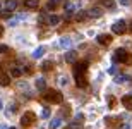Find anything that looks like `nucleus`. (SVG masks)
<instances>
[{"instance_id":"obj_27","label":"nucleus","mask_w":132,"mask_h":129,"mask_svg":"<svg viewBox=\"0 0 132 129\" xmlns=\"http://www.w3.org/2000/svg\"><path fill=\"white\" fill-rule=\"evenodd\" d=\"M38 22H39V24H45V22H46V16H45V14H39L38 16Z\"/></svg>"},{"instance_id":"obj_38","label":"nucleus","mask_w":132,"mask_h":129,"mask_svg":"<svg viewBox=\"0 0 132 129\" xmlns=\"http://www.w3.org/2000/svg\"><path fill=\"white\" fill-rule=\"evenodd\" d=\"M0 109H4V105H2V100H0Z\"/></svg>"},{"instance_id":"obj_17","label":"nucleus","mask_w":132,"mask_h":129,"mask_svg":"<svg viewBox=\"0 0 132 129\" xmlns=\"http://www.w3.org/2000/svg\"><path fill=\"white\" fill-rule=\"evenodd\" d=\"M43 54H45V47H38V48L33 52V57L34 59H39V57H43Z\"/></svg>"},{"instance_id":"obj_1","label":"nucleus","mask_w":132,"mask_h":129,"mask_svg":"<svg viewBox=\"0 0 132 129\" xmlns=\"http://www.w3.org/2000/svg\"><path fill=\"white\" fill-rule=\"evenodd\" d=\"M74 78H76V85L84 88V86L88 85V81H86V71H88V64L86 62H81L79 64L77 60L74 62Z\"/></svg>"},{"instance_id":"obj_12","label":"nucleus","mask_w":132,"mask_h":129,"mask_svg":"<svg viewBox=\"0 0 132 129\" xmlns=\"http://www.w3.org/2000/svg\"><path fill=\"white\" fill-rule=\"evenodd\" d=\"M0 85L2 86H9L10 85V76L5 72H0Z\"/></svg>"},{"instance_id":"obj_18","label":"nucleus","mask_w":132,"mask_h":129,"mask_svg":"<svg viewBox=\"0 0 132 129\" xmlns=\"http://www.w3.org/2000/svg\"><path fill=\"white\" fill-rule=\"evenodd\" d=\"M70 43H72V40H70L69 36H62V38H60V45H62L64 48H67V47H70Z\"/></svg>"},{"instance_id":"obj_29","label":"nucleus","mask_w":132,"mask_h":129,"mask_svg":"<svg viewBox=\"0 0 132 129\" xmlns=\"http://www.w3.org/2000/svg\"><path fill=\"white\" fill-rule=\"evenodd\" d=\"M9 52V47L7 45H0V54H7Z\"/></svg>"},{"instance_id":"obj_21","label":"nucleus","mask_w":132,"mask_h":129,"mask_svg":"<svg viewBox=\"0 0 132 129\" xmlns=\"http://www.w3.org/2000/svg\"><path fill=\"white\" fill-rule=\"evenodd\" d=\"M60 124H62V119H60V117H57V119H53L52 122H50V129H57V127H60Z\"/></svg>"},{"instance_id":"obj_33","label":"nucleus","mask_w":132,"mask_h":129,"mask_svg":"<svg viewBox=\"0 0 132 129\" xmlns=\"http://www.w3.org/2000/svg\"><path fill=\"white\" fill-rule=\"evenodd\" d=\"M108 72H110V74H115V72H117V67H115V65H112V67L108 69Z\"/></svg>"},{"instance_id":"obj_26","label":"nucleus","mask_w":132,"mask_h":129,"mask_svg":"<svg viewBox=\"0 0 132 129\" xmlns=\"http://www.w3.org/2000/svg\"><path fill=\"white\" fill-rule=\"evenodd\" d=\"M9 107H10V109H9V110H7V112H5V115H10V114H14L15 110H17V107H15V105H14V103H12V105H9Z\"/></svg>"},{"instance_id":"obj_22","label":"nucleus","mask_w":132,"mask_h":129,"mask_svg":"<svg viewBox=\"0 0 132 129\" xmlns=\"http://www.w3.org/2000/svg\"><path fill=\"white\" fill-rule=\"evenodd\" d=\"M0 17H2V19H10V17H12V10H0Z\"/></svg>"},{"instance_id":"obj_16","label":"nucleus","mask_w":132,"mask_h":129,"mask_svg":"<svg viewBox=\"0 0 132 129\" xmlns=\"http://www.w3.org/2000/svg\"><path fill=\"white\" fill-rule=\"evenodd\" d=\"M81 126H82V124H81V120H77V119H76L74 122H70V124H67V126H65V129H81Z\"/></svg>"},{"instance_id":"obj_9","label":"nucleus","mask_w":132,"mask_h":129,"mask_svg":"<svg viewBox=\"0 0 132 129\" xmlns=\"http://www.w3.org/2000/svg\"><path fill=\"white\" fill-rule=\"evenodd\" d=\"M76 9H77V7H76L72 2H65V17H70V16L76 12Z\"/></svg>"},{"instance_id":"obj_11","label":"nucleus","mask_w":132,"mask_h":129,"mask_svg":"<svg viewBox=\"0 0 132 129\" xmlns=\"http://www.w3.org/2000/svg\"><path fill=\"white\" fill-rule=\"evenodd\" d=\"M98 43H100V45H110V43H112V36L103 33V35L98 36Z\"/></svg>"},{"instance_id":"obj_28","label":"nucleus","mask_w":132,"mask_h":129,"mask_svg":"<svg viewBox=\"0 0 132 129\" xmlns=\"http://www.w3.org/2000/svg\"><path fill=\"white\" fill-rule=\"evenodd\" d=\"M55 7H57V4H55V2H52V0H50L48 4H46V10H50V9L53 10V9H55Z\"/></svg>"},{"instance_id":"obj_37","label":"nucleus","mask_w":132,"mask_h":129,"mask_svg":"<svg viewBox=\"0 0 132 129\" xmlns=\"http://www.w3.org/2000/svg\"><path fill=\"white\" fill-rule=\"evenodd\" d=\"M122 129H130V127H129V124H125V126H122Z\"/></svg>"},{"instance_id":"obj_20","label":"nucleus","mask_w":132,"mask_h":129,"mask_svg":"<svg viewBox=\"0 0 132 129\" xmlns=\"http://www.w3.org/2000/svg\"><path fill=\"white\" fill-rule=\"evenodd\" d=\"M101 4H103V7H106V9H110V10L115 9V2H113V0H101Z\"/></svg>"},{"instance_id":"obj_30","label":"nucleus","mask_w":132,"mask_h":129,"mask_svg":"<svg viewBox=\"0 0 132 129\" xmlns=\"http://www.w3.org/2000/svg\"><path fill=\"white\" fill-rule=\"evenodd\" d=\"M69 114H70V109H69V105H65L62 109V115H69Z\"/></svg>"},{"instance_id":"obj_15","label":"nucleus","mask_w":132,"mask_h":129,"mask_svg":"<svg viewBox=\"0 0 132 129\" xmlns=\"http://www.w3.org/2000/svg\"><path fill=\"white\" fill-rule=\"evenodd\" d=\"M15 7H17L15 0H5V9L7 10H15Z\"/></svg>"},{"instance_id":"obj_5","label":"nucleus","mask_w":132,"mask_h":129,"mask_svg":"<svg viewBox=\"0 0 132 129\" xmlns=\"http://www.w3.org/2000/svg\"><path fill=\"white\" fill-rule=\"evenodd\" d=\"M86 14H88V17H91V19H98V17L103 16V9L101 7H91L89 10H86Z\"/></svg>"},{"instance_id":"obj_35","label":"nucleus","mask_w":132,"mask_h":129,"mask_svg":"<svg viewBox=\"0 0 132 129\" xmlns=\"http://www.w3.org/2000/svg\"><path fill=\"white\" fill-rule=\"evenodd\" d=\"M9 24H10V26H15V24H17V19H12V21L9 22Z\"/></svg>"},{"instance_id":"obj_42","label":"nucleus","mask_w":132,"mask_h":129,"mask_svg":"<svg viewBox=\"0 0 132 129\" xmlns=\"http://www.w3.org/2000/svg\"><path fill=\"white\" fill-rule=\"evenodd\" d=\"M0 10H2V4H0Z\"/></svg>"},{"instance_id":"obj_3","label":"nucleus","mask_w":132,"mask_h":129,"mask_svg":"<svg viewBox=\"0 0 132 129\" xmlns=\"http://www.w3.org/2000/svg\"><path fill=\"white\" fill-rule=\"evenodd\" d=\"M45 100L48 103H62L64 102V95L60 93V91H57V89H48L45 93Z\"/></svg>"},{"instance_id":"obj_39","label":"nucleus","mask_w":132,"mask_h":129,"mask_svg":"<svg viewBox=\"0 0 132 129\" xmlns=\"http://www.w3.org/2000/svg\"><path fill=\"white\" fill-rule=\"evenodd\" d=\"M52 2H55V4H59V2H60V0H52Z\"/></svg>"},{"instance_id":"obj_14","label":"nucleus","mask_w":132,"mask_h":129,"mask_svg":"<svg viewBox=\"0 0 132 129\" xmlns=\"http://www.w3.org/2000/svg\"><path fill=\"white\" fill-rule=\"evenodd\" d=\"M127 79H130L127 74H117V76H115V83H117V85H123Z\"/></svg>"},{"instance_id":"obj_7","label":"nucleus","mask_w":132,"mask_h":129,"mask_svg":"<svg viewBox=\"0 0 132 129\" xmlns=\"http://www.w3.org/2000/svg\"><path fill=\"white\" fill-rule=\"evenodd\" d=\"M77 52H76V50H67V52H65V62H67V64H74V62H76V60H77Z\"/></svg>"},{"instance_id":"obj_34","label":"nucleus","mask_w":132,"mask_h":129,"mask_svg":"<svg viewBox=\"0 0 132 129\" xmlns=\"http://www.w3.org/2000/svg\"><path fill=\"white\" fill-rule=\"evenodd\" d=\"M48 115H50V112H48V109H45V110H43V117H48Z\"/></svg>"},{"instance_id":"obj_40","label":"nucleus","mask_w":132,"mask_h":129,"mask_svg":"<svg viewBox=\"0 0 132 129\" xmlns=\"http://www.w3.org/2000/svg\"><path fill=\"white\" fill-rule=\"evenodd\" d=\"M0 129H7V127H5V126H0Z\"/></svg>"},{"instance_id":"obj_8","label":"nucleus","mask_w":132,"mask_h":129,"mask_svg":"<svg viewBox=\"0 0 132 129\" xmlns=\"http://www.w3.org/2000/svg\"><path fill=\"white\" fill-rule=\"evenodd\" d=\"M60 16H55V14H52V16H48L46 17V24L48 26H57V24H60Z\"/></svg>"},{"instance_id":"obj_32","label":"nucleus","mask_w":132,"mask_h":129,"mask_svg":"<svg viewBox=\"0 0 132 129\" xmlns=\"http://www.w3.org/2000/svg\"><path fill=\"white\" fill-rule=\"evenodd\" d=\"M60 85H62V86H67L69 85V79H67V78H60Z\"/></svg>"},{"instance_id":"obj_41","label":"nucleus","mask_w":132,"mask_h":129,"mask_svg":"<svg viewBox=\"0 0 132 129\" xmlns=\"http://www.w3.org/2000/svg\"><path fill=\"white\" fill-rule=\"evenodd\" d=\"M130 33H132V22H130Z\"/></svg>"},{"instance_id":"obj_36","label":"nucleus","mask_w":132,"mask_h":129,"mask_svg":"<svg viewBox=\"0 0 132 129\" xmlns=\"http://www.w3.org/2000/svg\"><path fill=\"white\" fill-rule=\"evenodd\" d=\"M4 35V28H2V26H0V36Z\"/></svg>"},{"instance_id":"obj_24","label":"nucleus","mask_w":132,"mask_h":129,"mask_svg":"<svg viewBox=\"0 0 132 129\" xmlns=\"http://www.w3.org/2000/svg\"><path fill=\"white\" fill-rule=\"evenodd\" d=\"M52 67H53V64H52L50 60H45L43 64H41V69H43L45 72H46V71H50V69H52Z\"/></svg>"},{"instance_id":"obj_13","label":"nucleus","mask_w":132,"mask_h":129,"mask_svg":"<svg viewBox=\"0 0 132 129\" xmlns=\"http://www.w3.org/2000/svg\"><path fill=\"white\" fill-rule=\"evenodd\" d=\"M39 5V0H24V7L28 9H38Z\"/></svg>"},{"instance_id":"obj_6","label":"nucleus","mask_w":132,"mask_h":129,"mask_svg":"<svg viewBox=\"0 0 132 129\" xmlns=\"http://www.w3.org/2000/svg\"><path fill=\"white\" fill-rule=\"evenodd\" d=\"M34 119H36L34 112H26V114L22 115V119H21V124H22V126H29Z\"/></svg>"},{"instance_id":"obj_4","label":"nucleus","mask_w":132,"mask_h":129,"mask_svg":"<svg viewBox=\"0 0 132 129\" xmlns=\"http://www.w3.org/2000/svg\"><path fill=\"white\" fill-rule=\"evenodd\" d=\"M112 31L115 33V35H123L125 31H127V22L123 19H120V21H115L112 24Z\"/></svg>"},{"instance_id":"obj_23","label":"nucleus","mask_w":132,"mask_h":129,"mask_svg":"<svg viewBox=\"0 0 132 129\" xmlns=\"http://www.w3.org/2000/svg\"><path fill=\"white\" fill-rule=\"evenodd\" d=\"M86 17H88V14H86L84 10H79V12H76V19H77V21H84Z\"/></svg>"},{"instance_id":"obj_25","label":"nucleus","mask_w":132,"mask_h":129,"mask_svg":"<svg viewBox=\"0 0 132 129\" xmlns=\"http://www.w3.org/2000/svg\"><path fill=\"white\" fill-rule=\"evenodd\" d=\"M21 74H22V72H21V69H17V67L10 69V76H12V78H19Z\"/></svg>"},{"instance_id":"obj_10","label":"nucleus","mask_w":132,"mask_h":129,"mask_svg":"<svg viewBox=\"0 0 132 129\" xmlns=\"http://www.w3.org/2000/svg\"><path fill=\"white\" fill-rule=\"evenodd\" d=\"M122 105L127 110H132V95H123L122 96Z\"/></svg>"},{"instance_id":"obj_2","label":"nucleus","mask_w":132,"mask_h":129,"mask_svg":"<svg viewBox=\"0 0 132 129\" xmlns=\"http://www.w3.org/2000/svg\"><path fill=\"white\" fill-rule=\"evenodd\" d=\"M113 60L120 62V64H132V57L129 55V52H125L123 48H117L113 54Z\"/></svg>"},{"instance_id":"obj_43","label":"nucleus","mask_w":132,"mask_h":129,"mask_svg":"<svg viewBox=\"0 0 132 129\" xmlns=\"http://www.w3.org/2000/svg\"><path fill=\"white\" fill-rule=\"evenodd\" d=\"M9 129H15V127H9Z\"/></svg>"},{"instance_id":"obj_31","label":"nucleus","mask_w":132,"mask_h":129,"mask_svg":"<svg viewBox=\"0 0 132 129\" xmlns=\"http://www.w3.org/2000/svg\"><path fill=\"white\" fill-rule=\"evenodd\" d=\"M117 2L120 5H125V7H127V5H130V0H117Z\"/></svg>"},{"instance_id":"obj_19","label":"nucleus","mask_w":132,"mask_h":129,"mask_svg":"<svg viewBox=\"0 0 132 129\" xmlns=\"http://www.w3.org/2000/svg\"><path fill=\"white\" fill-rule=\"evenodd\" d=\"M36 88L39 89V91H46V85H45V79H36Z\"/></svg>"}]
</instances>
